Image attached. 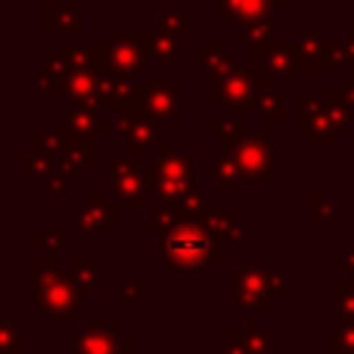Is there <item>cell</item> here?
Here are the masks:
<instances>
[{
  "mask_svg": "<svg viewBox=\"0 0 354 354\" xmlns=\"http://www.w3.org/2000/svg\"><path fill=\"white\" fill-rule=\"evenodd\" d=\"M166 252L180 266H188V268L202 266L210 257V238L199 227L183 224V227H174L171 235L166 238Z\"/></svg>",
  "mask_w": 354,
  "mask_h": 354,
  "instance_id": "cell-1",
  "label": "cell"
},
{
  "mask_svg": "<svg viewBox=\"0 0 354 354\" xmlns=\"http://www.w3.org/2000/svg\"><path fill=\"white\" fill-rule=\"evenodd\" d=\"M235 160H238V169L249 177H263L268 174V166H271V152H268V141L263 138H246L238 152H235Z\"/></svg>",
  "mask_w": 354,
  "mask_h": 354,
  "instance_id": "cell-2",
  "label": "cell"
},
{
  "mask_svg": "<svg viewBox=\"0 0 354 354\" xmlns=\"http://www.w3.org/2000/svg\"><path fill=\"white\" fill-rule=\"evenodd\" d=\"M152 111H160L166 116H174L180 113V83H166V86H158L152 91Z\"/></svg>",
  "mask_w": 354,
  "mask_h": 354,
  "instance_id": "cell-3",
  "label": "cell"
},
{
  "mask_svg": "<svg viewBox=\"0 0 354 354\" xmlns=\"http://www.w3.org/2000/svg\"><path fill=\"white\" fill-rule=\"evenodd\" d=\"M227 14L252 22L268 14V0H227Z\"/></svg>",
  "mask_w": 354,
  "mask_h": 354,
  "instance_id": "cell-4",
  "label": "cell"
},
{
  "mask_svg": "<svg viewBox=\"0 0 354 354\" xmlns=\"http://www.w3.org/2000/svg\"><path fill=\"white\" fill-rule=\"evenodd\" d=\"M252 83L249 80H243L241 75H235L230 83H227V88H221V94H224V100L227 102H232V105H241V102H249L252 100Z\"/></svg>",
  "mask_w": 354,
  "mask_h": 354,
  "instance_id": "cell-5",
  "label": "cell"
},
{
  "mask_svg": "<svg viewBox=\"0 0 354 354\" xmlns=\"http://www.w3.org/2000/svg\"><path fill=\"white\" fill-rule=\"evenodd\" d=\"M268 64H271V69H274V72H279L282 77H293V75H296L293 61H290V58H285V50H282V47H277V50L268 55Z\"/></svg>",
  "mask_w": 354,
  "mask_h": 354,
  "instance_id": "cell-6",
  "label": "cell"
}]
</instances>
